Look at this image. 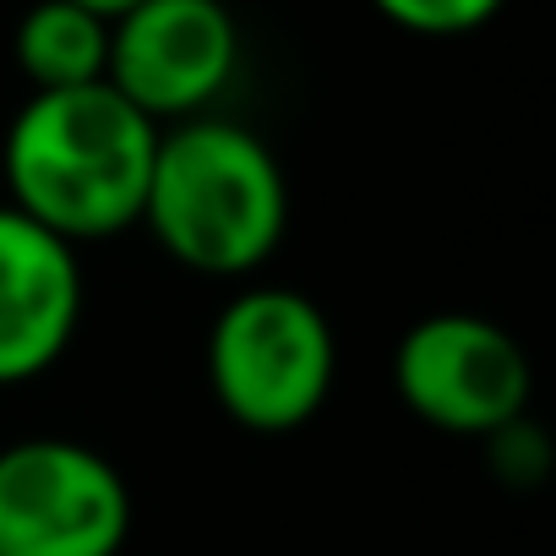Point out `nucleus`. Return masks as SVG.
Masks as SVG:
<instances>
[{
	"instance_id": "nucleus-1",
	"label": "nucleus",
	"mask_w": 556,
	"mask_h": 556,
	"mask_svg": "<svg viewBox=\"0 0 556 556\" xmlns=\"http://www.w3.org/2000/svg\"><path fill=\"white\" fill-rule=\"evenodd\" d=\"M159 131L110 83L28 93L0 142L7 202L66 245L126 235L142 224Z\"/></svg>"
},
{
	"instance_id": "nucleus-2",
	"label": "nucleus",
	"mask_w": 556,
	"mask_h": 556,
	"mask_svg": "<svg viewBox=\"0 0 556 556\" xmlns=\"http://www.w3.org/2000/svg\"><path fill=\"white\" fill-rule=\"evenodd\" d=\"M142 224L169 262L202 278H251L290 229L285 164L240 121H175L159 131Z\"/></svg>"
},
{
	"instance_id": "nucleus-3",
	"label": "nucleus",
	"mask_w": 556,
	"mask_h": 556,
	"mask_svg": "<svg viewBox=\"0 0 556 556\" xmlns=\"http://www.w3.org/2000/svg\"><path fill=\"white\" fill-rule=\"evenodd\" d=\"M339 382V339L328 312L290 285L229 295L207 328V388L251 437L312 426Z\"/></svg>"
},
{
	"instance_id": "nucleus-4",
	"label": "nucleus",
	"mask_w": 556,
	"mask_h": 556,
	"mask_svg": "<svg viewBox=\"0 0 556 556\" xmlns=\"http://www.w3.org/2000/svg\"><path fill=\"white\" fill-rule=\"evenodd\" d=\"M131 485L88 442L23 437L0 447V556H121Z\"/></svg>"
},
{
	"instance_id": "nucleus-5",
	"label": "nucleus",
	"mask_w": 556,
	"mask_h": 556,
	"mask_svg": "<svg viewBox=\"0 0 556 556\" xmlns=\"http://www.w3.org/2000/svg\"><path fill=\"white\" fill-rule=\"evenodd\" d=\"M393 388L404 409L447 437H491L529 415L534 371L523 344L475 312H431L393 350Z\"/></svg>"
},
{
	"instance_id": "nucleus-6",
	"label": "nucleus",
	"mask_w": 556,
	"mask_h": 556,
	"mask_svg": "<svg viewBox=\"0 0 556 556\" xmlns=\"http://www.w3.org/2000/svg\"><path fill=\"white\" fill-rule=\"evenodd\" d=\"M240 72V28L224 0H137L110 23L104 83L153 126L213 115Z\"/></svg>"
},
{
	"instance_id": "nucleus-7",
	"label": "nucleus",
	"mask_w": 556,
	"mask_h": 556,
	"mask_svg": "<svg viewBox=\"0 0 556 556\" xmlns=\"http://www.w3.org/2000/svg\"><path fill=\"white\" fill-rule=\"evenodd\" d=\"M83 256L12 202H0V388L66 361L83 328Z\"/></svg>"
},
{
	"instance_id": "nucleus-8",
	"label": "nucleus",
	"mask_w": 556,
	"mask_h": 556,
	"mask_svg": "<svg viewBox=\"0 0 556 556\" xmlns=\"http://www.w3.org/2000/svg\"><path fill=\"white\" fill-rule=\"evenodd\" d=\"M12 55L34 93L88 88L110 72V23L77 0H34L12 34Z\"/></svg>"
},
{
	"instance_id": "nucleus-9",
	"label": "nucleus",
	"mask_w": 556,
	"mask_h": 556,
	"mask_svg": "<svg viewBox=\"0 0 556 556\" xmlns=\"http://www.w3.org/2000/svg\"><path fill=\"white\" fill-rule=\"evenodd\" d=\"M371 7L404 34L464 39V34H480L485 23H496L507 12V0H371Z\"/></svg>"
},
{
	"instance_id": "nucleus-10",
	"label": "nucleus",
	"mask_w": 556,
	"mask_h": 556,
	"mask_svg": "<svg viewBox=\"0 0 556 556\" xmlns=\"http://www.w3.org/2000/svg\"><path fill=\"white\" fill-rule=\"evenodd\" d=\"M485 447H491V458H496L502 480H518V485L540 480V475H545V464H551L545 431H540L529 415H518V420H507L502 431H491V437H485Z\"/></svg>"
},
{
	"instance_id": "nucleus-11",
	"label": "nucleus",
	"mask_w": 556,
	"mask_h": 556,
	"mask_svg": "<svg viewBox=\"0 0 556 556\" xmlns=\"http://www.w3.org/2000/svg\"><path fill=\"white\" fill-rule=\"evenodd\" d=\"M77 7H88V12H99L104 23H115L121 12H131V7H137V0H77Z\"/></svg>"
}]
</instances>
